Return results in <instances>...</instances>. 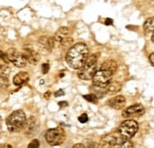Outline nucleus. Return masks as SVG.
Returning <instances> with one entry per match:
<instances>
[{
	"label": "nucleus",
	"mask_w": 154,
	"mask_h": 148,
	"mask_svg": "<svg viewBox=\"0 0 154 148\" xmlns=\"http://www.w3.org/2000/svg\"><path fill=\"white\" fill-rule=\"evenodd\" d=\"M89 57V50L84 43H78L69 49L66 56L68 66L73 69H81Z\"/></svg>",
	"instance_id": "obj_1"
},
{
	"label": "nucleus",
	"mask_w": 154,
	"mask_h": 148,
	"mask_svg": "<svg viewBox=\"0 0 154 148\" xmlns=\"http://www.w3.org/2000/svg\"><path fill=\"white\" fill-rule=\"evenodd\" d=\"M101 143L105 148H133L132 141L122 136L118 131L105 135Z\"/></svg>",
	"instance_id": "obj_2"
},
{
	"label": "nucleus",
	"mask_w": 154,
	"mask_h": 148,
	"mask_svg": "<svg viewBox=\"0 0 154 148\" xmlns=\"http://www.w3.org/2000/svg\"><path fill=\"white\" fill-rule=\"evenodd\" d=\"M25 113L21 110L12 112L6 120V126L11 132H19L26 127Z\"/></svg>",
	"instance_id": "obj_3"
},
{
	"label": "nucleus",
	"mask_w": 154,
	"mask_h": 148,
	"mask_svg": "<svg viewBox=\"0 0 154 148\" xmlns=\"http://www.w3.org/2000/svg\"><path fill=\"white\" fill-rule=\"evenodd\" d=\"M97 60L98 56L96 54H93L88 57L85 65L79 69L78 72V75L81 80H88L93 79L95 74L96 73V69H97Z\"/></svg>",
	"instance_id": "obj_4"
},
{
	"label": "nucleus",
	"mask_w": 154,
	"mask_h": 148,
	"mask_svg": "<svg viewBox=\"0 0 154 148\" xmlns=\"http://www.w3.org/2000/svg\"><path fill=\"white\" fill-rule=\"evenodd\" d=\"M46 141L50 145H60L66 139V132L62 127H57L48 129L45 135Z\"/></svg>",
	"instance_id": "obj_5"
},
{
	"label": "nucleus",
	"mask_w": 154,
	"mask_h": 148,
	"mask_svg": "<svg viewBox=\"0 0 154 148\" xmlns=\"http://www.w3.org/2000/svg\"><path fill=\"white\" fill-rule=\"evenodd\" d=\"M138 130V124L136 121L133 120H127L123 121L120 124L118 129V132L125 138H132Z\"/></svg>",
	"instance_id": "obj_6"
},
{
	"label": "nucleus",
	"mask_w": 154,
	"mask_h": 148,
	"mask_svg": "<svg viewBox=\"0 0 154 148\" xmlns=\"http://www.w3.org/2000/svg\"><path fill=\"white\" fill-rule=\"evenodd\" d=\"M113 75H114L110 72L102 69L97 71L93 78V85L98 88H106L108 84L111 82Z\"/></svg>",
	"instance_id": "obj_7"
},
{
	"label": "nucleus",
	"mask_w": 154,
	"mask_h": 148,
	"mask_svg": "<svg viewBox=\"0 0 154 148\" xmlns=\"http://www.w3.org/2000/svg\"><path fill=\"white\" fill-rule=\"evenodd\" d=\"M9 62L14 65L16 67L23 68L26 66L27 60L23 53L19 52L14 48H10L5 53Z\"/></svg>",
	"instance_id": "obj_8"
},
{
	"label": "nucleus",
	"mask_w": 154,
	"mask_h": 148,
	"mask_svg": "<svg viewBox=\"0 0 154 148\" xmlns=\"http://www.w3.org/2000/svg\"><path fill=\"white\" fill-rule=\"evenodd\" d=\"M145 113L144 108L141 105H135L126 108L122 113V115L124 118L129 117H137L142 116Z\"/></svg>",
	"instance_id": "obj_9"
},
{
	"label": "nucleus",
	"mask_w": 154,
	"mask_h": 148,
	"mask_svg": "<svg viewBox=\"0 0 154 148\" xmlns=\"http://www.w3.org/2000/svg\"><path fill=\"white\" fill-rule=\"evenodd\" d=\"M23 55L25 56L27 62L32 65H36L40 61V55L38 52H36L31 46H25L23 48Z\"/></svg>",
	"instance_id": "obj_10"
},
{
	"label": "nucleus",
	"mask_w": 154,
	"mask_h": 148,
	"mask_svg": "<svg viewBox=\"0 0 154 148\" xmlns=\"http://www.w3.org/2000/svg\"><path fill=\"white\" fill-rule=\"evenodd\" d=\"M56 45L54 38H50L48 36L41 37L38 40V45L40 49L45 52H51Z\"/></svg>",
	"instance_id": "obj_11"
},
{
	"label": "nucleus",
	"mask_w": 154,
	"mask_h": 148,
	"mask_svg": "<svg viewBox=\"0 0 154 148\" xmlns=\"http://www.w3.org/2000/svg\"><path fill=\"white\" fill-rule=\"evenodd\" d=\"M108 105L114 109L120 110L124 108L126 105V98L123 96H117L110 99Z\"/></svg>",
	"instance_id": "obj_12"
},
{
	"label": "nucleus",
	"mask_w": 154,
	"mask_h": 148,
	"mask_svg": "<svg viewBox=\"0 0 154 148\" xmlns=\"http://www.w3.org/2000/svg\"><path fill=\"white\" fill-rule=\"evenodd\" d=\"M100 69L102 70L107 71V72H110L112 75H114L117 72V64L114 60H108L104 62L102 65H101Z\"/></svg>",
	"instance_id": "obj_13"
},
{
	"label": "nucleus",
	"mask_w": 154,
	"mask_h": 148,
	"mask_svg": "<svg viewBox=\"0 0 154 148\" xmlns=\"http://www.w3.org/2000/svg\"><path fill=\"white\" fill-rule=\"evenodd\" d=\"M29 80V75L27 72H22L17 74L13 79V83L16 86H21L28 82Z\"/></svg>",
	"instance_id": "obj_14"
},
{
	"label": "nucleus",
	"mask_w": 154,
	"mask_h": 148,
	"mask_svg": "<svg viewBox=\"0 0 154 148\" xmlns=\"http://www.w3.org/2000/svg\"><path fill=\"white\" fill-rule=\"evenodd\" d=\"M69 29L68 27L63 26L58 29V31L56 32L55 35H54V40H55L56 43L60 44V42L63 40L64 38L69 37Z\"/></svg>",
	"instance_id": "obj_15"
},
{
	"label": "nucleus",
	"mask_w": 154,
	"mask_h": 148,
	"mask_svg": "<svg viewBox=\"0 0 154 148\" xmlns=\"http://www.w3.org/2000/svg\"><path fill=\"white\" fill-rule=\"evenodd\" d=\"M122 84L118 81H111L106 87L107 92L110 94H115L121 90Z\"/></svg>",
	"instance_id": "obj_16"
},
{
	"label": "nucleus",
	"mask_w": 154,
	"mask_h": 148,
	"mask_svg": "<svg viewBox=\"0 0 154 148\" xmlns=\"http://www.w3.org/2000/svg\"><path fill=\"white\" fill-rule=\"evenodd\" d=\"M144 29L147 32H154V17L148 18L144 22Z\"/></svg>",
	"instance_id": "obj_17"
},
{
	"label": "nucleus",
	"mask_w": 154,
	"mask_h": 148,
	"mask_svg": "<svg viewBox=\"0 0 154 148\" xmlns=\"http://www.w3.org/2000/svg\"><path fill=\"white\" fill-rule=\"evenodd\" d=\"M72 43H73V39L69 36V37L64 38V39L60 42V43L59 44V45H60V46L63 47V48H69V47H71V48H72Z\"/></svg>",
	"instance_id": "obj_18"
},
{
	"label": "nucleus",
	"mask_w": 154,
	"mask_h": 148,
	"mask_svg": "<svg viewBox=\"0 0 154 148\" xmlns=\"http://www.w3.org/2000/svg\"><path fill=\"white\" fill-rule=\"evenodd\" d=\"M0 74H1V77H5V78H8L10 74V69L6 65H2L1 69H0Z\"/></svg>",
	"instance_id": "obj_19"
},
{
	"label": "nucleus",
	"mask_w": 154,
	"mask_h": 148,
	"mask_svg": "<svg viewBox=\"0 0 154 148\" xmlns=\"http://www.w3.org/2000/svg\"><path fill=\"white\" fill-rule=\"evenodd\" d=\"M84 99H86L87 102H92V103H97V102H98V97H97V96L95 94L84 95Z\"/></svg>",
	"instance_id": "obj_20"
},
{
	"label": "nucleus",
	"mask_w": 154,
	"mask_h": 148,
	"mask_svg": "<svg viewBox=\"0 0 154 148\" xmlns=\"http://www.w3.org/2000/svg\"><path fill=\"white\" fill-rule=\"evenodd\" d=\"M28 148H39L38 140L34 139L29 144Z\"/></svg>",
	"instance_id": "obj_21"
},
{
	"label": "nucleus",
	"mask_w": 154,
	"mask_h": 148,
	"mask_svg": "<svg viewBox=\"0 0 154 148\" xmlns=\"http://www.w3.org/2000/svg\"><path fill=\"white\" fill-rule=\"evenodd\" d=\"M78 120H79L80 123H85L88 121V116L87 114L84 113V114H81L79 117H78Z\"/></svg>",
	"instance_id": "obj_22"
},
{
	"label": "nucleus",
	"mask_w": 154,
	"mask_h": 148,
	"mask_svg": "<svg viewBox=\"0 0 154 148\" xmlns=\"http://www.w3.org/2000/svg\"><path fill=\"white\" fill-rule=\"evenodd\" d=\"M1 86L2 87H7L8 86V78L1 77Z\"/></svg>",
	"instance_id": "obj_23"
},
{
	"label": "nucleus",
	"mask_w": 154,
	"mask_h": 148,
	"mask_svg": "<svg viewBox=\"0 0 154 148\" xmlns=\"http://www.w3.org/2000/svg\"><path fill=\"white\" fill-rule=\"evenodd\" d=\"M50 69V66L48 63H44L42 65V72H43L44 74H47L48 72H49Z\"/></svg>",
	"instance_id": "obj_24"
},
{
	"label": "nucleus",
	"mask_w": 154,
	"mask_h": 148,
	"mask_svg": "<svg viewBox=\"0 0 154 148\" xmlns=\"http://www.w3.org/2000/svg\"><path fill=\"white\" fill-rule=\"evenodd\" d=\"M87 148H99V146H98V144H96V143L92 142L88 144V146H87Z\"/></svg>",
	"instance_id": "obj_25"
},
{
	"label": "nucleus",
	"mask_w": 154,
	"mask_h": 148,
	"mask_svg": "<svg viewBox=\"0 0 154 148\" xmlns=\"http://www.w3.org/2000/svg\"><path fill=\"white\" fill-rule=\"evenodd\" d=\"M64 91L63 90H60L55 93V96L56 97H59V96H64Z\"/></svg>",
	"instance_id": "obj_26"
},
{
	"label": "nucleus",
	"mask_w": 154,
	"mask_h": 148,
	"mask_svg": "<svg viewBox=\"0 0 154 148\" xmlns=\"http://www.w3.org/2000/svg\"><path fill=\"white\" fill-rule=\"evenodd\" d=\"M59 105H60L61 108H64V107L67 106L68 103L66 102H65V101H62V102H59Z\"/></svg>",
	"instance_id": "obj_27"
},
{
	"label": "nucleus",
	"mask_w": 154,
	"mask_h": 148,
	"mask_svg": "<svg viewBox=\"0 0 154 148\" xmlns=\"http://www.w3.org/2000/svg\"><path fill=\"white\" fill-rule=\"evenodd\" d=\"M149 60H150V63L154 66V52L153 53V54H151V55L150 56V58H149Z\"/></svg>",
	"instance_id": "obj_28"
},
{
	"label": "nucleus",
	"mask_w": 154,
	"mask_h": 148,
	"mask_svg": "<svg viewBox=\"0 0 154 148\" xmlns=\"http://www.w3.org/2000/svg\"><path fill=\"white\" fill-rule=\"evenodd\" d=\"M105 23L106 24V25H111V24L113 23L112 19H111V18H107L106 20H105Z\"/></svg>",
	"instance_id": "obj_29"
},
{
	"label": "nucleus",
	"mask_w": 154,
	"mask_h": 148,
	"mask_svg": "<svg viewBox=\"0 0 154 148\" xmlns=\"http://www.w3.org/2000/svg\"><path fill=\"white\" fill-rule=\"evenodd\" d=\"M72 148H86L85 146L82 144H76L73 146Z\"/></svg>",
	"instance_id": "obj_30"
},
{
	"label": "nucleus",
	"mask_w": 154,
	"mask_h": 148,
	"mask_svg": "<svg viewBox=\"0 0 154 148\" xmlns=\"http://www.w3.org/2000/svg\"><path fill=\"white\" fill-rule=\"evenodd\" d=\"M1 148H12V147L8 144H3L1 145Z\"/></svg>",
	"instance_id": "obj_31"
},
{
	"label": "nucleus",
	"mask_w": 154,
	"mask_h": 148,
	"mask_svg": "<svg viewBox=\"0 0 154 148\" xmlns=\"http://www.w3.org/2000/svg\"><path fill=\"white\" fill-rule=\"evenodd\" d=\"M50 96H51V93H50V92H47V93H45V94H44V97L46 99H49Z\"/></svg>",
	"instance_id": "obj_32"
},
{
	"label": "nucleus",
	"mask_w": 154,
	"mask_h": 148,
	"mask_svg": "<svg viewBox=\"0 0 154 148\" xmlns=\"http://www.w3.org/2000/svg\"><path fill=\"white\" fill-rule=\"evenodd\" d=\"M151 40H152V42H153V43L154 44V32H153V35H152V37H151Z\"/></svg>",
	"instance_id": "obj_33"
}]
</instances>
